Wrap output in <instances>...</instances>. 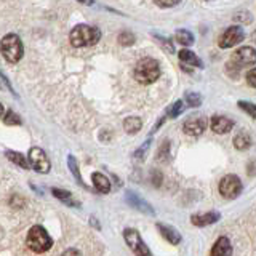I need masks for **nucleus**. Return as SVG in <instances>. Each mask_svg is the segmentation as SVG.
<instances>
[{
	"instance_id": "obj_1",
	"label": "nucleus",
	"mask_w": 256,
	"mask_h": 256,
	"mask_svg": "<svg viewBox=\"0 0 256 256\" xmlns=\"http://www.w3.org/2000/svg\"><path fill=\"white\" fill-rule=\"evenodd\" d=\"M70 44L76 48H84L94 45L101 38V30L94 26H88V24H78L70 32Z\"/></svg>"
},
{
	"instance_id": "obj_2",
	"label": "nucleus",
	"mask_w": 256,
	"mask_h": 256,
	"mask_svg": "<svg viewBox=\"0 0 256 256\" xmlns=\"http://www.w3.org/2000/svg\"><path fill=\"white\" fill-rule=\"evenodd\" d=\"M160 77V66L156 60L152 58H142L134 68V78L140 84L149 85L154 84L156 80Z\"/></svg>"
},
{
	"instance_id": "obj_3",
	"label": "nucleus",
	"mask_w": 256,
	"mask_h": 256,
	"mask_svg": "<svg viewBox=\"0 0 256 256\" xmlns=\"http://www.w3.org/2000/svg\"><path fill=\"white\" fill-rule=\"evenodd\" d=\"M53 245L52 237L42 226H34L28 232V246L36 253H44L50 250Z\"/></svg>"
},
{
	"instance_id": "obj_4",
	"label": "nucleus",
	"mask_w": 256,
	"mask_h": 256,
	"mask_svg": "<svg viewBox=\"0 0 256 256\" xmlns=\"http://www.w3.org/2000/svg\"><path fill=\"white\" fill-rule=\"evenodd\" d=\"M0 52L8 62H18L24 53L21 38L14 34H6L2 38V44H0Z\"/></svg>"
},
{
	"instance_id": "obj_5",
	"label": "nucleus",
	"mask_w": 256,
	"mask_h": 256,
	"mask_svg": "<svg viewBox=\"0 0 256 256\" xmlns=\"http://www.w3.org/2000/svg\"><path fill=\"white\" fill-rule=\"evenodd\" d=\"M254 60H256L254 50L252 46H245V48H240V50H237L234 54H232V58L228 62V68H234V70L237 72L244 66L254 64Z\"/></svg>"
},
{
	"instance_id": "obj_6",
	"label": "nucleus",
	"mask_w": 256,
	"mask_h": 256,
	"mask_svg": "<svg viewBox=\"0 0 256 256\" xmlns=\"http://www.w3.org/2000/svg\"><path fill=\"white\" fill-rule=\"evenodd\" d=\"M124 237H125V240H126L128 246L132 248V252H133L136 256H150L149 248H148L146 244H144L142 240H141V237H140V234H138V230H134V229H125Z\"/></svg>"
},
{
	"instance_id": "obj_7",
	"label": "nucleus",
	"mask_w": 256,
	"mask_h": 256,
	"mask_svg": "<svg viewBox=\"0 0 256 256\" xmlns=\"http://www.w3.org/2000/svg\"><path fill=\"white\" fill-rule=\"evenodd\" d=\"M240 190H242V182L236 174H226L220 181V192L224 197L234 198L240 194Z\"/></svg>"
},
{
	"instance_id": "obj_8",
	"label": "nucleus",
	"mask_w": 256,
	"mask_h": 256,
	"mask_svg": "<svg viewBox=\"0 0 256 256\" xmlns=\"http://www.w3.org/2000/svg\"><path fill=\"white\" fill-rule=\"evenodd\" d=\"M29 164L37 173H48L50 172V160L46 154L40 148H32L29 152Z\"/></svg>"
},
{
	"instance_id": "obj_9",
	"label": "nucleus",
	"mask_w": 256,
	"mask_h": 256,
	"mask_svg": "<svg viewBox=\"0 0 256 256\" xmlns=\"http://www.w3.org/2000/svg\"><path fill=\"white\" fill-rule=\"evenodd\" d=\"M245 37V32L240 26H230L220 38V46L221 48H232L234 45L240 44Z\"/></svg>"
},
{
	"instance_id": "obj_10",
	"label": "nucleus",
	"mask_w": 256,
	"mask_h": 256,
	"mask_svg": "<svg viewBox=\"0 0 256 256\" xmlns=\"http://www.w3.org/2000/svg\"><path fill=\"white\" fill-rule=\"evenodd\" d=\"M206 128V120L204 117H196V118H189L184 122V132L190 136H198L205 132Z\"/></svg>"
},
{
	"instance_id": "obj_11",
	"label": "nucleus",
	"mask_w": 256,
	"mask_h": 256,
	"mask_svg": "<svg viewBox=\"0 0 256 256\" xmlns=\"http://www.w3.org/2000/svg\"><path fill=\"white\" fill-rule=\"evenodd\" d=\"M232 254V245L228 237H220L212 248L210 256H230Z\"/></svg>"
},
{
	"instance_id": "obj_12",
	"label": "nucleus",
	"mask_w": 256,
	"mask_h": 256,
	"mask_svg": "<svg viewBox=\"0 0 256 256\" xmlns=\"http://www.w3.org/2000/svg\"><path fill=\"white\" fill-rule=\"evenodd\" d=\"M234 122L229 120L228 117H221V116H214L212 118V130L214 133H228L232 130Z\"/></svg>"
},
{
	"instance_id": "obj_13",
	"label": "nucleus",
	"mask_w": 256,
	"mask_h": 256,
	"mask_svg": "<svg viewBox=\"0 0 256 256\" xmlns=\"http://www.w3.org/2000/svg\"><path fill=\"white\" fill-rule=\"evenodd\" d=\"M178 58H180V62L184 64V66L202 68V61H200L198 56L194 52H190V50H181L180 54H178Z\"/></svg>"
},
{
	"instance_id": "obj_14",
	"label": "nucleus",
	"mask_w": 256,
	"mask_h": 256,
	"mask_svg": "<svg viewBox=\"0 0 256 256\" xmlns=\"http://www.w3.org/2000/svg\"><path fill=\"white\" fill-rule=\"evenodd\" d=\"M157 228L160 230V234L164 236V238H166L168 242L173 244V245H178L181 242V236L180 232L173 229L172 226H165V224H157Z\"/></svg>"
},
{
	"instance_id": "obj_15",
	"label": "nucleus",
	"mask_w": 256,
	"mask_h": 256,
	"mask_svg": "<svg viewBox=\"0 0 256 256\" xmlns=\"http://www.w3.org/2000/svg\"><path fill=\"white\" fill-rule=\"evenodd\" d=\"M218 220H220L218 213H206V214H194V216H190V221H192V224H196V226H208V224H213Z\"/></svg>"
},
{
	"instance_id": "obj_16",
	"label": "nucleus",
	"mask_w": 256,
	"mask_h": 256,
	"mask_svg": "<svg viewBox=\"0 0 256 256\" xmlns=\"http://www.w3.org/2000/svg\"><path fill=\"white\" fill-rule=\"evenodd\" d=\"M93 184H94L96 190L101 192V194H108V192L110 190L109 180L104 174H101V173H94L93 174Z\"/></svg>"
},
{
	"instance_id": "obj_17",
	"label": "nucleus",
	"mask_w": 256,
	"mask_h": 256,
	"mask_svg": "<svg viewBox=\"0 0 256 256\" xmlns=\"http://www.w3.org/2000/svg\"><path fill=\"white\" fill-rule=\"evenodd\" d=\"M141 126H142V122H141L140 117H128V118H125V122H124L125 132L132 133V134L138 133L141 130Z\"/></svg>"
},
{
	"instance_id": "obj_18",
	"label": "nucleus",
	"mask_w": 256,
	"mask_h": 256,
	"mask_svg": "<svg viewBox=\"0 0 256 256\" xmlns=\"http://www.w3.org/2000/svg\"><path fill=\"white\" fill-rule=\"evenodd\" d=\"M174 38L178 40V42H180L181 45H186V46H189V45L194 44V36H192L190 32H189V30H186V29L176 30Z\"/></svg>"
},
{
	"instance_id": "obj_19",
	"label": "nucleus",
	"mask_w": 256,
	"mask_h": 256,
	"mask_svg": "<svg viewBox=\"0 0 256 256\" xmlns=\"http://www.w3.org/2000/svg\"><path fill=\"white\" fill-rule=\"evenodd\" d=\"M52 192H53V196L54 197H58L60 200H62V202H66L68 205H72V206H76V205H78L74 198H72V194L70 192H68V190H62V189H52Z\"/></svg>"
},
{
	"instance_id": "obj_20",
	"label": "nucleus",
	"mask_w": 256,
	"mask_h": 256,
	"mask_svg": "<svg viewBox=\"0 0 256 256\" xmlns=\"http://www.w3.org/2000/svg\"><path fill=\"white\" fill-rule=\"evenodd\" d=\"M6 157L12 160L13 164L20 165L21 168H28L29 166V162L26 160V157H24L22 154H20V152H13V150H8L6 152Z\"/></svg>"
},
{
	"instance_id": "obj_21",
	"label": "nucleus",
	"mask_w": 256,
	"mask_h": 256,
	"mask_svg": "<svg viewBox=\"0 0 256 256\" xmlns=\"http://www.w3.org/2000/svg\"><path fill=\"white\" fill-rule=\"evenodd\" d=\"M234 144H236V148H237V149H246V148L252 144L250 136H248L246 133H238V134L236 136V140H234Z\"/></svg>"
},
{
	"instance_id": "obj_22",
	"label": "nucleus",
	"mask_w": 256,
	"mask_h": 256,
	"mask_svg": "<svg viewBox=\"0 0 256 256\" xmlns=\"http://www.w3.org/2000/svg\"><path fill=\"white\" fill-rule=\"evenodd\" d=\"M118 44L124 45V46H130L134 44V36L132 34V32H122V34L118 36Z\"/></svg>"
},
{
	"instance_id": "obj_23",
	"label": "nucleus",
	"mask_w": 256,
	"mask_h": 256,
	"mask_svg": "<svg viewBox=\"0 0 256 256\" xmlns=\"http://www.w3.org/2000/svg\"><path fill=\"white\" fill-rule=\"evenodd\" d=\"M128 202H132L133 205H136V206H138V210H144V212H148V213H152V210H149V205L148 204H144V202H141V200H138V198H136L134 197V194H128Z\"/></svg>"
},
{
	"instance_id": "obj_24",
	"label": "nucleus",
	"mask_w": 256,
	"mask_h": 256,
	"mask_svg": "<svg viewBox=\"0 0 256 256\" xmlns=\"http://www.w3.org/2000/svg\"><path fill=\"white\" fill-rule=\"evenodd\" d=\"M4 120H5V124H6V125H20V124H21L20 116H18V114H14L13 110H8Z\"/></svg>"
},
{
	"instance_id": "obj_25",
	"label": "nucleus",
	"mask_w": 256,
	"mask_h": 256,
	"mask_svg": "<svg viewBox=\"0 0 256 256\" xmlns=\"http://www.w3.org/2000/svg\"><path fill=\"white\" fill-rule=\"evenodd\" d=\"M186 101L189 106L192 108H198L200 106V102H202V98H200V94L198 93H188L186 94Z\"/></svg>"
},
{
	"instance_id": "obj_26",
	"label": "nucleus",
	"mask_w": 256,
	"mask_h": 256,
	"mask_svg": "<svg viewBox=\"0 0 256 256\" xmlns=\"http://www.w3.org/2000/svg\"><path fill=\"white\" fill-rule=\"evenodd\" d=\"M69 166H70V172H72V174L76 176V180H77L80 184H84V181H82V176H80V173H78V166H77V162H76V158L72 157V156H69Z\"/></svg>"
},
{
	"instance_id": "obj_27",
	"label": "nucleus",
	"mask_w": 256,
	"mask_h": 256,
	"mask_svg": "<svg viewBox=\"0 0 256 256\" xmlns=\"http://www.w3.org/2000/svg\"><path fill=\"white\" fill-rule=\"evenodd\" d=\"M238 106L242 108L244 110H246L248 114H250L253 118L256 117V108H254V104L253 102H246V101H238Z\"/></svg>"
},
{
	"instance_id": "obj_28",
	"label": "nucleus",
	"mask_w": 256,
	"mask_h": 256,
	"mask_svg": "<svg viewBox=\"0 0 256 256\" xmlns=\"http://www.w3.org/2000/svg\"><path fill=\"white\" fill-rule=\"evenodd\" d=\"M182 110H184V101H176V102L173 104L172 110H170V116H172V117H178Z\"/></svg>"
},
{
	"instance_id": "obj_29",
	"label": "nucleus",
	"mask_w": 256,
	"mask_h": 256,
	"mask_svg": "<svg viewBox=\"0 0 256 256\" xmlns=\"http://www.w3.org/2000/svg\"><path fill=\"white\" fill-rule=\"evenodd\" d=\"M154 2L162 8H172L174 5H178L181 0H154Z\"/></svg>"
},
{
	"instance_id": "obj_30",
	"label": "nucleus",
	"mask_w": 256,
	"mask_h": 256,
	"mask_svg": "<svg viewBox=\"0 0 256 256\" xmlns=\"http://www.w3.org/2000/svg\"><path fill=\"white\" fill-rule=\"evenodd\" d=\"M246 82L250 86H256V69L252 68L250 70H248V74H246Z\"/></svg>"
},
{
	"instance_id": "obj_31",
	"label": "nucleus",
	"mask_w": 256,
	"mask_h": 256,
	"mask_svg": "<svg viewBox=\"0 0 256 256\" xmlns=\"http://www.w3.org/2000/svg\"><path fill=\"white\" fill-rule=\"evenodd\" d=\"M156 38L158 40L160 44L164 45V48H165V50H166L168 53H173V52H174V50H173V45H172L170 42H166V40H165L164 37H158V36H156Z\"/></svg>"
},
{
	"instance_id": "obj_32",
	"label": "nucleus",
	"mask_w": 256,
	"mask_h": 256,
	"mask_svg": "<svg viewBox=\"0 0 256 256\" xmlns=\"http://www.w3.org/2000/svg\"><path fill=\"white\" fill-rule=\"evenodd\" d=\"M61 256H82V254H80V252L76 250V248H69V250H66Z\"/></svg>"
},
{
	"instance_id": "obj_33",
	"label": "nucleus",
	"mask_w": 256,
	"mask_h": 256,
	"mask_svg": "<svg viewBox=\"0 0 256 256\" xmlns=\"http://www.w3.org/2000/svg\"><path fill=\"white\" fill-rule=\"evenodd\" d=\"M78 2H80V4H85V5H92V4L94 2V0H78Z\"/></svg>"
},
{
	"instance_id": "obj_34",
	"label": "nucleus",
	"mask_w": 256,
	"mask_h": 256,
	"mask_svg": "<svg viewBox=\"0 0 256 256\" xmlns=\"http://www.w3.org/2000/svg\"><path fill=\"white\" fill-rule=\"evenodd\" d=\"M2 116H4V106L0 104V117H2Z\"/></svg>"
}]
</instances>
